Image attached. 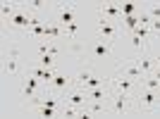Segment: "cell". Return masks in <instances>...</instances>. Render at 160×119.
Returning a JSON list of instances; mask_svg holds the SVG:
<instances>
[{
    "label": "cell",
    "mask_w": 160,
    "mask_h": 119,
    "mask_svg": "<svg viewBox=\"0 0 160 119\" xmlns=\"http://www.w3.org/2000/svg\"><path fill=\"white\" fill-rule=\"evenodd\" d=\"M134 105H136V114H158L160 112V91H151V88H139V93L134 95Z\"/></svg>",
    "instance_id": "obj_1"
},
{
    "label": "cell",
    "mask_w": 160,
    "mask_h": 119,
    "mask_svg": "<svg viewBox=\"0 0 160 119\" xmlns=\"http://www.w3.org/2000/svg\"><path fill=\"white\" fill-rule=\"evenodd\" d=\"M110 117H129L136 114V105H134V95L129 93H112L110 98Z\"/></svg>",
    "instance_id": "obj_2"
},
{
    "label": "cell",
    "mask_w": 160,
    "mask_h": 119,
    "mask_svg": "<svg viewBox=\"0 0 160 119\" xmlns=\"http://www.w3.org/2000/svg\"><path fill=\"white\" fill-rule=\"evenodd\" d=\"M84 53H86L91 60H105V57H112V55H115V43L98 36V38H93V40H88V43H86Z\"/></svg>",
    "instance_id": "obj_3"
},
{
    "label": "cell",
    "mask_w": 160,
    "mask_h": 119,
    "mask_svg": "<svg viewBox=\"0 0 160 119\" xmlns=\"http://www.w3.org/2000/svg\"><path fill=\"white\" fill-rule=\"evenodd\" d=\"M43 91H46V83H43L38 76L24 72V76H22V98L31 100V105H33V102L43 95Z\"/></svg>",
    "instance_id": "obj_4"
},
{
    "label": "cell",
    "mask_w": 160,
    "mask_h": 119,
    "mask_svg": "<svg viewBox=\"0 0 160 119\" xmlns=\"http://www.w3.org/2000/svg\"><path fill=\"white\" fill-rule=\"evenodd\" d=\"M53 21L60 26H69L77 21V5L74 2H55L53 5Z\"/></svg>",
    "instance_id": "obj_5"
},
{
    "label": "cell",
    "mask_w": 160,
    "mask_h": 119,
    "mask_svg": "<svg viewBox=\"0 0 160 119\" xmlns=\"http://www.w3.org/2000/svg\"><path fill=\"white\" fill-rule=\"evenodd\" d=\"M110 76H100V74H93L91 69H81L77 76H74V86L84 88V91H91V88H98V86H105Z\"/></svg>",
    "instance_id": "obj_6"
},
{
    "label": "cell",
    "mask_w": 160,
    "mask_h": 119,
    "mask_svg": "<svg viewBox=\"0 0 160 119\" xmlns=\"http://www.w3.org/2000/svg\"><path fill=\"white\" fill-rule=\"evenodd\" d=\"M110 86H112L115 93H129V95H136L141 88V83L136 79H132V76H124V74H115V76H110Z\"/></svg>",
    "instance_id": "obj_7"
},
{
    "label": "cell",
    "mask_w": 160,
    "mask_h": 119,
    "mask_svg": "<svg viewBox=\"0 0 160 119\" xmlns=\"http://www.w3.org/2000/svg\"><path fill=\"white\" fill-rule=\"evenodd\" d=\"M69 88H74V76H72V74H67V72H60V69H58V74H55L53 83H50L46 91L58 93V95H62V98H65V93L69 91ZM46 91H43V93H46Z\"/></svg>",
    "instance_id": "obj_8"
},
{
    "label": "cell",
    "mask_w": 160,
    "mask_h": 119,
    "mask_svg": "<svg viewBox=\"0 0 160 119\" xmlns=\"http://www.w3.org/2000/svg\"><path fill=\"white\" fill-rule=\"evenodd\" d=\"M96 29H98L100 38H108V40H112V43L122 36V26H120V24L108 21V19H100V17H98V21H96Z\"/></svg>",
    "instance_id": "obj_9"
},
{
    "label": "cell",
    "mask_w": 160,
    "mask_h": 119,
    "mask_svg": "<svg viewBox=\"0 0 160 119\" xmlns=\"http://www.w3.org/2000/svg\"><path fill=\"white\" fill-rule=\"evenodd\" d=\"M98 17H100V19H108V21L120 24V21H122L120 2H100V5H98Z\"/></svg>",
    "instance_id": "obj_10"
},
{
    "label": "cell",
    "mask_w": 160,
    "mask_h": 119,
    "mask_svg": "<svg viewBox=\"0 0 160 119\" xmlns=\"http://www.w3.org/2000/svg\"><path fill=\"white\" fill-rule=\"evenodd\" d=\"M120 74H124V76H132V79L141 81V76H143V72H141V67H139V60L136 57H129L124 64H120V69H117Z\"/></svg>",
    "instance_id": "obj_11"
},
{
    "label": "cell",
    "mask_w": 160,
    "mask_h": 119,
    "mask_svg": "<svg viewBox=\"0 0 160 119\" xmlns=\"http://www.w3.org/2000/svg\"><path fill=\"white\" fill-rule=\"evenodd\" d=\"M124 38L129 40V45H132V50H134L136 55H143V53H148V48H151V40L141 38V36H136V33H127Z\"/></svg>",
    "instance_id": "obj_12"
},
{
    "label": "cell",
    "mask_w": 160,
    "mask_h": 119,
    "mask_svg": "<svg viewBox=\"0 0 160 119\" xmlns=\"http://www.w3.org/2000/svg\"><path fill=\"white\" fill-rule=\"evenodd\" d=\"M17 60H19L17 48H10V55H7L5 62H2V72H5V76H17Z\"/></svg>",
    "instance_id": "obj_13"
},
{
    "label": "cell",
    "mask_w": 160,
    "mask_h": 119,
    "mask_svg": "<svg viewBox=\"0 0 160 119\" xmlns=\"http://www.w3.org/2000/svg\"><path fill=\"white\" fill-rule=\"evenodd\" d=\"M134 57L139 60V67H141V72H143V74H153V69H155V57H153L151 53L134 55Z\"/></svg>",
    "instance_id": "obj_14"
},
{
    "label": "cell",
    "mask_w": 160,
    "mask_h": 119,
    "mask_svg": "<svg viewBox=\"0 0 160 119\" xmlns=\"http://www.w3.org/2000/svg\"><path fill=\"white\" fill-rule=\"evenodd\" d=\"M46 38H53V40L67 38V33H65V26H60V24H55V21H48V26H46Z\"/></svg>",
    "instance_id": "obj_15"
},
{
    "label": "cell",
    "mask_w": 160,
    "mask_h": 119,
    "mask_svg": "<svg viewBox=\"0 0 160 119\" xmlns=\"http://www.w3.org/2000/svg\"><path fill=\"white\" fill-rule=\"evenodd\" d=\"M33 62H38L41 67H46V69H58V60H55V55L46 53V55H36V60Z\"/></svg>",
    "instance_id": "obj_16"
},
{
    "label": "cell",
    "mask_w": 160,
    "mask_h": 119,
    "mask_svg": "<svg viewBox=\"0 0 160 119\" xmlns=\"http://www.w3.org/2000/svg\"><path fill=\"white\" fill-rule=\"evenodd\" d=\"M36 110V114L38 117H46V119H50V117H62V112L58 110V107H46V105H36L33 107Z\"/></svg>",
    "instance_id": "obj_17"
},
{
    "label": "cell",
    "mask_w": 160,
    "mask_h": 119,
    "mask_svg": "<svg viewBox=\"0 0 160 119\" xmlns=\"http://www.w3.org/2000/svg\"><path fill=\"white\" fill-rule=\"evenodd\" d=\"M120 7H122V17H132V14H139L143 10V5H139V2H120Z\"/></svg>",
    "instance_id": "obj_18"
},
{
    "label": "cell",
    "mask_w": 160,
    "mask_h": 119,
    "mask_svg": "<svg viewBox=\"0 0 160 119\" xmlns=\"http://www.w3.org/2000/svg\"><path fill=\"white\" fill-rule=\"evenodd\" d=\"M139 83H141V86H143V88H151V91H160V81L155 79L153 74H143Z\"/></svg>",
    "instance_id": "obj_19"
},
{
    "label": "cell",
    "mask_w": 160,
    "mask_h": 119,
    "mask_svg": "<svg viewBox=\"0 0 160 119\" xmlns=\"http://www.w3.org/2000/svg\"><path fill=\"white\" fill-rule=\"evenodd\" d=\"M143 12L151 17V19H160V2H148V5H143Z\"/></svg>",
    "instance_id": "obj_20"
},
{
    "label": "cell",
    "mask_w": 160,
    "mask_h": 119,
    "mask_svg": "<svg viewBox=\"0 0 160 119\" xmlns=\"http://www.w3.org/2000/svg\"><path fill=\"white\" fill-rule=\"evenodd\" d=\"M14 12H17V2H14V5H12V2H2V5H0V14H2V21H7Z\"/></svg>",
    "instance_id": "obj_21"
},
{
    "label": "cell",
    "mask_w": 160,
    "mask_h": 119,
    "mask_svg": "<svg viewBox=\"0 0 160 119\" xmlns=\"http://www.w3.org/2000/svg\"><path fill=\"white\" fill-rule=\"evenodd\" d=\"M62 117H81V107H74L69 102L62 105Z\"/></svg>",
    "instance_id": "obj_22"
},
{
    "label": "cell",
    "mask_w": 160,
    "mask_h": 119,
    "mask_svg": "<svg viewBox=\"0 0 160 119\" xmlns=\"http://www.w3.org/2000/svg\"><path fill=\"white\" fill-rule=\"evenodd\" d=\"M155 67H160V55H155Z\"/></svg>",
    "instance_id": "obj_23"
}]
</instances>
